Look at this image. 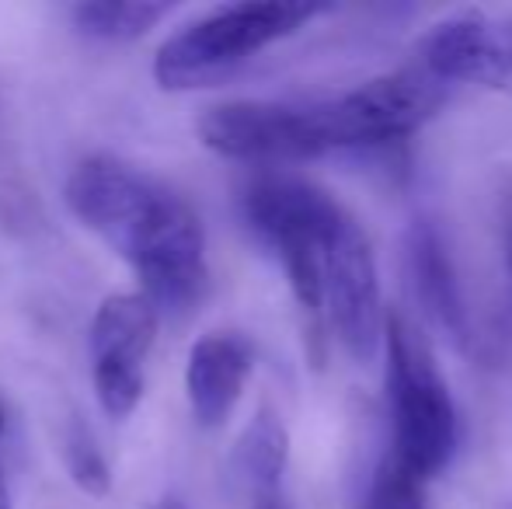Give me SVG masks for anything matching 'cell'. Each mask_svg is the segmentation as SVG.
Listing matches in <instances>:
<instances>
[{"label": "cell", "mask_w": 512, "mask_h": 509, "mask_svg": "<svg viewBox=\"0 0 512 509\" xmlns=\"http://www.w3.org/2000/svg\"><path fill=\"white\" fill-rule=\"evenodd\" d=\"M63 464L84 496L105 499L112 492V468H108L102 447L84 422H70L63 433Z\"/></svg>", "instance_id": "obj_15"}, {"label": "cell", "mask_w": 512, "mask_h": 509, "mask_svg": "<svg viewBox=\"0 0 512 509\" xmlns=\"http://www.w3.org/2000/svg\"><path fill=\"white\" fill-rule=\"evenodd\" d=\"M248 227L279 255L290 290L310 314L324 304V248L349 213L324 189L293 175H258L244 189Z\"/></svg>", "instance_id": "obj_3"}, {"label": "cell", "mask_w": 512, "mask_h": 509, "mask_svg": "<svg viewBox=\"0 0 512 509\" xmlns=\"http://www.w3.org/2000/svg\"><path fill=\"white\" fill-rule=\"evenodd\" d=\"M0 429H4V412H0Z\"/></svg>", "instance_id": "obj_22"}, {"label": "cell", "mask_w": 512, "mask_h": 509, "mask_svg": "<svg viewBox=\"0 0 512 509\" xmlns=\"http://www.w3.org/2000/svg\"><path fill=\"white\" fill-rule=\"evenodd\" d=\"M418 67L436 81L478 84L512 95V18L478 7L446 14L418 39Z\"/></svg>", "instance_id": "obj_9"}, {"label": "cell", "mask_w": 512, "mask_h": 509, "mask_svg": "<svg viewBox=\"0 0 512 509\" xmlns=\"http://www.w3.org/2000/svg\"><path fill=\"white\" fill-rule=\"evenodd\" d=\"M509 279H512V255H509Z\"/></svg>", "instance_id": "obj_21"}, {"label": "cell", "mask_w": 512, "mask_h": 509, "mask_svg": "<svg viewBox=\"0 0 512 509\" xmlns=\"http://www.w3.org/2000/svg\"><path fill=\"white\" fill-rule=\"evenodd\" d=\"M164 189L168 185L143 175L133 164L108 154H95L70 171L63 199H67V210L88 231H95L112 252L126 258L136 234L143 231L154 206L161 203Z\"/></svg>", "instance_id": "obj_8"}, {"label": "cell", "mask_w": 512, "mask_h": 509, "mask_svg": "<svg viewBox=\"0 0 512 509\" xmlns=\"http://www.w3.org/2000/svg\"><path fill=\"white\" fill-rule=\"evenodd\" d=\"M363 509H425V482L411 475L401 461L387 457L373 475Z\"/></svg>", "instance_id": "obj_16"}, {"label": "cell", "mask_w": 512, "mask_h": 509, "mask_svg": "<svg viewBox=\"0 0 512 509\" xmlns=\"http://www.w3.org/2000/svg\"><path fill=\"white\" fill-rule=\"evenodd\" d=\"M290 461V433L283 419L269 405L258 408L255 419L244 426L241 440L234 447V471L251 496L258 492H279L283 489V471Z\"/></svg>", "instance_id": "obj_13"}, {"label": "cell", "mask_w": 512, "mask_h": 509, "mask_svg": "<svg viewBox=\"0 0 512 509\" xmlns=\"http://www.w3.org/2000/svg\"><path fill=\"white\" fill-rule=\"evenodd\" d=\"M387 387L394 415V461L429 482L457 450V405L425 339L401 314L384 318Z\"/></svg>", "instance_id": "obj_2"}, {"label": "cell", "mask_w": 512, "mask_h": 509, "mask_svg": "<svg viewBox=\"0 0 512 509\" xmlns=\"http://www.w3.org/2000/svg\"><path fill=\"white\" fill-rule=\"evenodd\" d=\"M161 314L143 293H115L105 297L91 318L88 346L95 367H133L140 370L157 342Z\"/></svg>", "instance_id": "obj_12"}, {"label": "cell", "mask_w": 512, "mask_h": 509, "mask_svg": "<svg viewBox=\"0 0 512 509\" xmlns=\"http://www.w3.org/2000/svg\"><path fill=\"white\" fill-rule=\"evenodd\" d=\"M446 84L422 67L380 74L328 102H317L328 150H370L408 140L443 109Z\"/></svg>", "instance_id": "obj_4"}, {"label": "cell", "mask_w": 512, "mask_h": 509, "mask_svg": "<svg viewBox=\"0 0 512 509\" xmlns=\"http://www.w3.org/2000/svg\"><path fill=\"white\" fill-rule=\"evenodd\" d=\"M405 272L411 293H415L418 307L425 318L439 328L450 342L467 346L471 339V325H467V307L464 293H460L457 269L450 262L439 231L429 220H415L405 234Z\"/></svg>", "instance_id": "obj_11"}, {"label": "cell", "mask_w": 512, "mask_h": 509, "mask_svg": "<svg viewBox=\"0 0 512 509\" xmlns=\"http://www.w3.org/2000/svg\"><path fill=\"white\" fill-rule=\"evenodd\" d=\"M196 133L213 154L248 164H293L331 154L317 102H223L199 116Z\"/></svg>", "instance_id": "obj_6"}, {"label": "cell", "mask_w": 512, "mask_h": 509, "mask_svg": "<svg viewBox=\"0 0 512 509\" xmlns=\"http://www.w3.org/2000/svg\"><path fill=\"white\" fill-rule=\"evenodd\" d=\"M126 262L143 283V297L161 311L182 314L203 300L209 286L206 227L189 199L164 189L161 203L136 234Z\"/></svg>", "instance_id": "obj_5"}, {"label": "cell", "mask_w": 512, "mask_h": 509, "mask_svg": "<svg viewBox=\"0 0 512 509\" xmlns=\"http://www.w3.org/2000/svg\"><path fill=\"white\" fill-rule=\"evenodd\" d=\"M255 370V346L237 332L203 335L189 349L185 363V391L189 408L203 429H216L230 419Z\"/></svg>", "instance_id": "obj_10"}, {"label": "cell", "mask_w": 512, "mask_h": 509, "mask_svg": "<svg viewBox=\"0 0 512 509\" xmlns=\"http://www.w3.org/2000/svg\"><path fill=\"white\" fill-rule=\"evenodd\" d=\"M91 377H95V398L108 419H126V415L136 412L143 398V370L102 363V367L91 370Z\"/></svg>", "instance_id": "obj_17"}, {"label": "cell", "mask_w": 512, "mask_h": 509, "mask_svg": "<svg viewBox=\"0 0 512 509\" xmlns=\"http://www.w3.org/2000/svg\"><path fill=\"white\" fill-rule=\"evenodd\" d=\"M0 509H14V496H11V485H7L4 464H0Z\"/></svg>", "instance_id": "obj_19"}, {"label": "cell", "mask_w": 512, "mask_h": 509, "mask_svg": "<svg viewBox=\"0 0 512 509\" xmlns=\"http://www.w3.org/2000/svg\"><path fill=\"white\" fill-rule=\"evenodd\" d=\"M255 503H251V509H293L290 503H286L283 489L279 492H258V496H251Z\"/></svg>", "instance_id": "obj_18"}, {"label": "cell", "mask_w": 512, "mask_h": 509, "mask_svg": "<svg viewBox=\"0 0 512 509\" xmlns=\"http://www.w3.org/2000/svg\"><path fill=\"white\" fill-rule=\"evenodd\" d=\"M171 4H154V0H88L70 11L77 32L98 42H136L157 28V21L168 18Z\"/></svg>", "instance_id": "obj_14"}, {"label": "cell", "mask_w": 512, "mask_h": 509, "mask_svg": "<svg viewBox=\"0 0 512 509\" xmlns=\"http://www.w3.org/2000/svg\"><path fill=\"white\" fill-rule=\"evenodd\" d=\"M150 509H189V506H185L182 499H175V496H164V499H157Z\"/></svg>", "instance_id": "obj_20"}, {"label": "cell", "mask_w": 512, "mask_h": 509, "mask_svg": "<svg viewBox=\"0 0 512 509\" xmlns=\"http://www.w3.org/2000/svg\"><path fill=\"white\" fill-rule=\"evenodd\" d=\"M342 349L363 367H373L384 349V307H380L377 262L366 231L345 217L324 248V304Z\"/></svg>", "instance_id": "obj_7"}, {"label": "cell", "mask_w": 512, "mask_h": 509, "mask_svg": "<svg viewBox=\"0 0 512 509\" xmlns=\"http://www.w3.org/2000/svg\"><path fill=\"white\" fill-rule=\"evenodd\" d=\"M324 7L317 4H227L185 25L161 42L154 56V81L164 91H192L220 84L265 46L300 32Z\"/></svg>", "instance_id": "obj_1"}]
</instances>
